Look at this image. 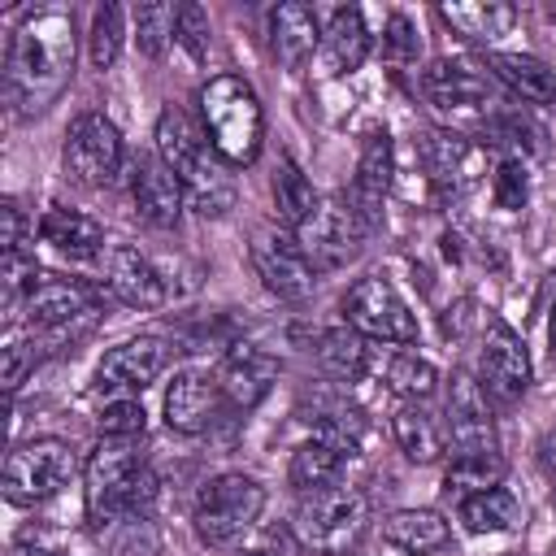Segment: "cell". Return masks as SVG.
Instances as JSON below:
<instances>
[{"label": "cell", "instance_id": "6da1fadb", "mask_svg": "<svg viewBox=\"0 0 556 556\" xmlns=\"http://www.w3.org/2000/svg\"><path fill=\"white\" fill-rule=\"evenodd\" d=\"M74 74V17L65 9H30L4 48V104L13 117L43 113Z\"/></svg>", "mask_w": 556, "mask_h": 556}, {"label": "cell", "instance_id": "7a4b0ae2", "mask_svg": "<svg viewBox=\"0 0 556 556\" xmlns=\"http://www.w3.org/2000/svg\"><path fill=\"white\" fill-rule=\"evenodd\" d=\"M156 156L169 165V174L182 182L187 204L200 217H226L235 208V178L226 174V161L208 148L204 130L191 126V117L174 104L156 113Z\"/></svg>", "mask_w": 556, "mask_h": 556}, {"label": "cell", "instance_id": "3957f363", "mask_svg": "<svg viewBox=\"0 0 556 556\" xmlns=\"http://www.w3.org/2000/svg\"><path fill=\"white\" fill-rule=\"evenodd\" d=\"M87 521L109 530L126 517H148L156 504V473L135 452V439H100L83 465Z\"/></svg>", "mask_w": 556, "mask_h": 556}, {"label": "cell", "instance_id": "277c9868", "mask_svg": "<svg viewBox=\"0 0 556 556\" xmlns=\"http://www.w3.org/2000/svg\"><path fill=\"white\" fill-rule=\"evenodd\" d=\"M200 130L226 165H252L265 143V113L239 74H217L200 87Z\"/></svg>", "mask_w": 556, "mask_h": 556}, {"label": "cell", "instance_id": "5b68a950", "mask_svg": "<svg viewBox=\"0 0 556 556\" xmlns=\"http://www.w3.org/2000/svg\"><path fill=\"white\" fill-rule=\"evenodd\" d=\"M291 530L304 552L313 556H348L361 547L369 530V500L356 486H330V491H308L295 504Z\"/></svg>", "mask_w": 556, "mask_h": 556}, {"label": "cell", "instance_id": "8992f818", "mask_svg": "<svg viewBox=\"0 0 556 556\" xmlns=\"http://www.w3.org/2000/svg\"><path fill=\"white\" fill-rule=\"evenodd\" d=\"M265 513V486L248 473H217L204 482L195 500V534L208 547H230L243 539Z\"/></svg>", "mask_w": 556, "mask_h": 556}, {"label": "cell", "instance_id": "52a82bcc", "mask_svg": "<svg viewBox=\"0 0 556 556\" xmlns=\"http://www.w3.org/2000/svg\"><path fill=\"white\" fill-rule=\"evenodd\" d=\"M122 156H126L122 135L104 113L87 109L70 122L65 143H61V169H65L70 182H78L87 191L113 187V178L122 174Z\"/></svg>", "mask_w": 556, "mask_h": 556}, {"label": "cell", "instance_id": "ba28073f", "mask_svg": "<svg viewBox=\"0 0 556 556\" xmlns=\"http://www.w3.org/2000/svg\"><path fill=\"white\" fill-rule=\"evenodd\" d=\"M343 326L374 343H417V317L391 278L365 274L343 295Z\"/></svg>", "mask_w": 556, "mask_h": 556}, {"label": "cell", "instance_id": "9c48e42d", "mask_svg": "<svg viewBox=\"0 0 556 556\" xmlns=\"http://www.w3.org/2000/svg\"><path fill=\"white\" fill-rule=\"evenodd\" d=\"M78 460H74V447L65 439H30V443H17L4 460V495L9 504H43L52 500L61 486H70Z\"/></svg>", "mask_w": 556, "mask_h": 556}, {"label": "cell", "instance_id": "30bf717a", "mask_svg": "<svg viewBox=\"0 0 556 556\" xmlns=\"http://www.w3.org/2000/svg\"><path fill=\"white\" fill-rule=\"evenodd\" d=\"M295 235V243L304 248V256H308V265L317 269V274H330V269H343L348 261H356L361 256V248H365V222L352 213V204L348 200H317V208L291 230Z\"/></svg>", "mask_w": 556, "mask_h": 556}, {"label": "cell", "instance_id": "8fae6325", "mask_svg": "<svg viewBox=\"0 0 556 556\" xmlns=\"http://www.w3.org/2000/svg\"><path fill=\"white\" fill-rule=\"evenodd\" d=\"M248 256H252V269L261 278V287L278 300H308L313 287H317V269L308 265L304 248L295 243L291 230L282 226H256L252 230V243H248Z\"/></svg>", "mask_w": 556, "mask_h": 556}, {"label": "cell", "instance_id": "7c38bea8", "mask_svg": "<svg viewBox=\"0 0 556 556\" xmlns=\"http://www.w3.org/2000/svg\"><path fill=\"white\" fill-rule=\"evenodd\" d=\"M96 308H100V291L91 282L56 278V274H43L35 282V291L26 295V304H22L30 330H39V334H70V326L87 330Z\"/></svg>", "mask_w": 556, "mask_h": 556}, {"label": "cell", "instance_id": "4fadbf2b", "mask_svg": "<svg viewBox=\"0 0 556 556\" xmlns=\"http://www.w3.org/2000/svg\"><path fill=\"white\" fill-rule=\"evenodd\" d=\"M530 352L521 343V334L513 326H504L500 317H486L482 330V348H478V382L486 395H495L500 404H517L530 391Z\"/></svg>", "mask_w": 556, "mask_h": 556}, {"label": "cell", "instance_id": "5bb4252c", "mask_svg": "<svg viewBox=\"0 0 556 556\" xmlns=\"http://www.w3.org/2000/svg\"><path fill=\"white\" fill-rule=\"evenodd\" d=\"M169 361V348L152 334H139V339H122L113 343L100 365H96V391L100 395H139Z\"/></svg>", "mask_w": 556, "mask_h": 556}, {"label": "cell", "instance_id": "9a60e30c", "mask_svg": "<svg viewBox=\"0 0 556 556\" xmlns=\"http://www.w3.org/2000/svg\"><path fill=\"white\" fill-rule=\"evenodd\" d=\"M443 430L452 452H482L495 447V417L486 408V391L473 374L456 369L447 382V404H443Z\"/></svg>", "mask_w": 556, "mask_h": 556}, {"label": "cell", "instance_id": "2e32d148", "mask_svg": "<svg viewBox=\"0 0 556 556\" xmlns=\"http://www.w3.org/2000/svg\"><path fill=\"white\" fill-rule=\"evenodd\" d=\"M222 382L213 369L204 365H182L174 374V382L165 387V421L169 430L178 434H200L217 421V408H222Z\"/></svg>", "mask_w": 556, "mask_h": 556}, {"label": "cell", "instance_id": "e0dca14e", "mask_svg": "<svg viewBox=\"0 0 556 556\" xmlns=\"http://www.w3.org/2000/svg\"><path fill=\"white\" fill-rule=\"evenodd\" d=\"M426 169L443 195L460 200L486 178V148H478L465 135L434 130V135H426Z\"/></svg>", "mask_w": 556, "mask_h": 556}, {"label": "cell", "instance_id": "ac0fdd59", "mask_svg": "<svg viewBox=\"0 0 556 556\" xmlns=\"http://www.w3.org/2000/svg\"><path fill=\"white\" fill-rule=\"evenodd\" d=\"M130 204L139 213L143 226L152 230H174L182 222V204H187V191L182 182L169 174V165L161 156H139L130 165Z\"/></svg>", "mask_w": 556, "mask_h": 556}, {"label": "cell", "instance_id": "d6986e66", "mask_svg": "<svg viewBox=\"0 0 556 556\" xmlns=\"http://www.w3.org/2000/svg\"><path fill=\"white\" fill-rule=\"evenodd\" d=\"M217 382H222V395L230 408H256L269 387L278 382V361L252 343H230V352L222 356L217 365Z\"/></svg>", "mask_w": 556, "mask_h": 556}, {"label": "cell", "instance_id": "ffe728a7", "mask_svg": "<svg viewBox=\"0 0 556 556\" xmlns=\"http://www.w3.org/2000/svg\"><path fill=\"white\" fill-rule=\"evenodd\" d=\"M295 417L313 430V439H321V443H334V447H343L348 456L361 447V439H365V413H361V404H352L343 391H313V395H304L300 404H295Z\"/></svg>", "mask_w": 556, "mask_h": 556}, {"label": "cell", "instance_id": "44dd1931", "mask_svg": "<svg viewBox=\"0 0 556 556\" xmlns=\"http://www.w3.org/2000/svg\"><path fill=\"white\" fill-rule=\"evenodd\" d=\"M391 169H395L391 135L374 130L365 139V148H361V161H356V174H352V187H348V204L365 222V230L378 226V208H382V200L391 191Z\"/></svg>", "mask_w": 556, "mask_h": 556}, {"label": "cell", "instance_id": "7402d4cb", "mask_svg": "<svg viewBox=\"0 0 556 556\" xmlns=\"http://www.w3.org/2000/svg\"><path fill=\"white\" fill-rule=\"evenodd\" d=\"M104 274H109V278H104L109 291H113L122 304H130V308H161V304L169 300V287H165L161 269H156L139 248H130V243L109 248Z\"/></svg>", "mask_w": 556, "mask_h": 556}, {"label": "cell", "instance_id": "603a6c76", "mask_svg": "<svg viewBox=\"0 0 556 556\" xmlns=\"http://www.w3.org/2000/svg\"><path fill=\"white\" fill-rule=\"evenodd\" d=\"M421 91L443 113H465V109L486 104V78L473 65L452 61V56H439L421 70Z\"/></svg>", "mask_w": 556, "mask_h": 556}, {"label": "cell", "instance_id": "cb8c5ba5", "mask_svg": "<svg viewBox=\"0 0 556 556\" xmlns=\"http://www.w3.org/2000/svg\"><path fill=\"white\" fill-rule=\"evenodd\" d=\"M269 48L282 70H304V61L321 48V26L317 13L300 0H287L269 13Z\"/></svg>", "mask_w": 556, "mask_h": 556}, {"label": "cell", "instance_id": "d4e9b609", "mask_svg": "<svg viewBox=\"0 0 556 556\" xmlns=\"http://www.w3.org/2000/svg\"><path fill=\"white\" fill-rule=\"evenodd\" d=\"M369 56V30H365V13L356 4H334L326 26H321V61L326 74H352L361 70V61Z\"/></svg>", "mask_w": 556, "mask_h": 556}, {"label": "cell", "instance_id": "484cf974", "mask_svg": "<svg viewBox=\"0 0 556 556\" xmlns=\"http://www.w3.org/2000/svg\"><path fill=\"white\" fill-rule=\"evenodd\" d=\"M486 70L526 104H556V70L530 52H491Z\"/></svg>", "mask_w": 556, "mask_h": 556}, {"label": "cell", "instance_id": "4316f807", "mask_svg": "<svg viewBox=\"0 0 556 556\" xmlns=\"http://www.w3.org/2000/svg\"><path fill=\"white\" fill-rule=\"evenodd\" d=\"M382 539L404 556H430L452 543V526L434 508H400L382 521Z\"/></svg>", "mask_w": 556, "mask_h": 556}, {"label": "cell", "instance_id": "83f0119b", "mask_svg": "<svg viewBox=\"0 0 556 556\" xmlns=\"http://www.w3.org/2000/svg\"><path fill=\"white\" fill-rule=\"evenodd\" d=\"M39 239L52 243L56 252L65 256H96L104 248V226L83 213V208H70V204H52L43 208L39 217Z\"/></svg>", "mask_w": 556, "mask_h": 556}, {"label": "cell", "instance_id": "f1b7e54d", "mask_svg": "<svg viewBox=\"0 0 556 556\" xmlns=\"http://www.w3.org/2000/svg\"><path fill=\"white\" fill-rule=\"evenodd\" d=\"M439 17L473 43H495L500 35H508L517 26V9L504 0H447V4H439Z\"/></svg>", "mask_w": 556, "mask_h": 556}, {"label": "cell", "instance_id": "f546056e", "mask_svg": "<svg viewBox=\"0 0 556 556\" xmlns=\"http://www.w3.org/2000/svg\"><path fill=\"white\" fill-rule=\"evenodd\" d=\"M369 361H374V348L352 326L321 330V339H317V365H321L326 378H334V382H361L369 374Z\"/></svg>", "mask_w": 556, "mask_h": 556}, {"label": "cell", "instance_id": "4dcf8cb0", "mask_svg": "<svg viewBox=\"0 0 556 556\" xmlns=\"http://www.w3.org/2000/svg\"><path fill=\"white\" fill-rule=\"evenodd\" d=\"M391 430H395V443L400 452L413 460V465H434L443 452H447V430L413 400H404L391 417Z\"/></svg>", "mask_w": 556, "mask_h": 556}, {"label": "cell", "instance_id": "1f68e13d", "mask_svg": "<svg viewBox=\"0 0 556 556\" xmlns=\"http://www.w3.org/2000/svg\"><path fill=\"white\" fill-rule=\"evenodd\" d=\"M343 465H348V452L334 447V443H321V439H308L291 452V465H287V482L308 495V491H330L343 482Z\"/></svg>", "mask_w": 556, "mask_h": 556}, {"label": "cell", "instance_id": "d6a6232c", "mask_svg": "<svg viewBox=\"0 0 556 556\" xmlns=\"http://www.w3.org/2000/svg\"><path fill=\"white\" fill-rule=\"evenodd\" d=\"M521 517V504L508 486H486L460 500V521L469 534H508Z\"/></svg>", "mask_w": 556, "mask_h": 556}, {"label": "cell", "instance_id": "836d02e7", "mask_svg": "<svg viewBox=\"0 0 556 556\" xmlns=\"http://www.w3.org/2000/svg\"><path fill=\"white\" fill-rule=\"evenodd\" d=\"M508 473V460L500 456V447H482V452H452L447 460V473H443V486L456 491L460 500L473 495V491H486V486H500Z\"/></svg>", "mask_w": 556, "mask_h": 556}, {"label": "cell", "instance_id": "e575fe53", "mask_svg": "<svg viewBox=\"0 0 556 556\" xmlns=\"http://www.w3.org/2000/svg\"><path fill=\"white\" fill-rule=\"evenodd\" d=\"M317 191L313 182L304 178V169L295 161H282L278 174H274V204H278V217L287 222V230H295L313 208H317Z\"/></svg>", "mask_w": 556, "mask_h": 556}, {"label": "cell", "instance_id": "d590c367", "mask_svg": "<svg viewBox=\"0 0 556 556\" xmlns=\"http://www.w3.org/2000/svg\"><path fill=\"white\" fill-rule=\"evenodd\" d=\"M122 43H126V9L122 4H100L96 17H91V30H87L91 70H109L122 56Z\"/></svg>", "mask_w": 556, "mask_h": 556}, {"label": "cell", "instance_id": "8d00e7d4", "mask_svg": "<svg viewBox=\"0 0 556 556\" xmlns=\"http://www.w3.org/2000/svg\"><path fill=\"white\" fill-rule=\"evenodd\" d=\"M387 387H391L400 400L421 404L426 395H434V387H439V369H434L426 356H417V352H400V356L387 361Z\"/></svg>", "mask_w": 556, "mask_h": 556}, {"label": "cell", "instance_id": "74e56055", "mask_svg": "<svg viewBox=\"0 0 556 556\" xmlns=\"http://www.w3.org/2000/svg\"><path fill=\"white\" fill-rule=\"evenodd\" d=\"M174 26H178V9L165 4V0H148L135 9V39H139V52L143 56H161L165 43L174 39Z\"/></svg>", "mask_w": 556, "mask_h": 556}, {"label": "cell", "instance_id": "f35d334b", "mask_svg": "<svg viewBox=\"0 0 556 556\" xmlns=\"http://www.w3.org/2000/svg\"><path fill=\"white\" fill-rule=\"evenodd\" d=\"M96 426H100V434H104V439H139V434H143V426H148L139 395H113V400H104V408H100Z\"/></svg>", "mask_w": 556, "mask_h": 556}, {"label": "cell", "instance_id": "ab89813d", "mask_svg": "<svg viewBox=\"0 0 556 556\" xmlns=\"http://www.w3.org/2000/svg\"><path fill=\"white\" fill-rule=\"evenodd\" d=\"M174 39L187 48L191 61H204L208 56V39H213V26H208V9L187 0L178 4V26H174Z\"/></svg>", "mask_w": 556, "mask_h": 556}, {"label": "cell", "instance_id": "60d3db41", "mask_svg": "<svg viewBox=\"0 0 556 556\" xmlns=\"http://www.w3.org/2000/svg\"><path fill=\"white\" fill-rule=\"evenodd\" d=\"M526 195H530V178H526L521 156H504L500 169H495V204L513 213V208L526 204Z\"/></svg>", "mask_w": 556, "mask_h": 556}, {"label": "cell", "instance_id": "b9f144b4", "mask_svg": "<svg viewBox=\"0 0 556 556\" xmlns=\"http://www.w3.org/2000/svg\"><path fill=\"white\" fill-rule=\"evenodd\" d=\"M109 530H117V539H113L117 556H156V530H152L148 517H126Z\"/></svg>", "mask_w": 556, "mask_h": 556}, {"label": "cell", "instance_id": "7bdbcfd3", "mask_svg": "<svg viewBox=\"0 0 556 556\" xmlns=\"http://www.w3.org/2000/svg\"><path fill=\"white\" fill-rule=\"evenodd\" d=\"M382 52H387L391 61H413V56H417V30H413V22H408L404 13H391V17H387Z\"/></svg>", "mask_w": 556, "mask_h": 556}, {"label": "cell", "instance_id": "ee69618b", "mask_svg": "<svg viewBox=\"0 0 556 556\" xmlns=\"http://www.w3.org/2000/svg\"><path fill=\"white\" fill-rule=\"evenodd\" d=\"M26 369H35V348L9 343V348H4V387L17 391V387L26 382Z\"/></svg>", "mask_w": 556, "mask_h": 556}, {"label": "cell", "instance_id": "f6af8a7d", "mask_svg": "<svg viewBox=\"0 0 556 556\" xmlns=\"http://www.w3.org/2000/svg\"><path fill=\"white\" fill-rule=\"evenodd\" d=\"M0 217H4V235H0V248H4V252H22V243H26V222H22V208H17L13 200H4Z\"/></svg>", "mask_w": 556, "mask_h": 556}, {"label": "cell", "instance_id": "bcb514c9", "mask_svg": "<svg viewBox=\"0 0 556 556\" xmlns=\"http://www.w3.org/2000/svg\"><path fill=\"white\" fill-rule=\"evenodd\" d=\"M539 465H543L547 478H556V434H547V439L539 443Z\"/></svg>", "mask_w": 556, "mask_h": 556}, {"label": "cell", "instance_id": "7dc6e473", "mask_svg": "<svg viewBox=\"0 0 556 556\" xmlns=\"http://www.w3.org/2000/svg\"><path fill=\"white\" fill-rule=\"evenodd\" d=\"M547 343L556 352V295H552V313H547Z\"/></svg>", "mask_w": 556, "mask_h": 556}, {"label": "cell", "instance_id": "c3c4849f", "mask_svg": "<svg viewBox=\"0 0 556 556\" xmlns=\"http://www.w3.org/2000/svg\"><path fill=\"white\" fill-rule=\"evenodd\" d=\"M552 504H556V478H552Z\"/></svg>", "mask_w": 556, "mask_h": 556}]
</instances>
